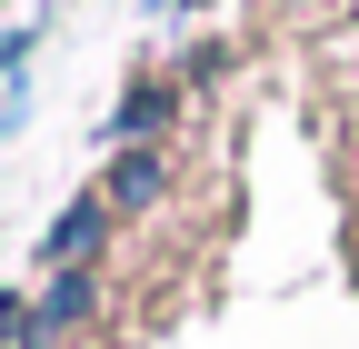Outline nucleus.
I'll return each mask as SVG.
<instances>
[{"label": "nucleus", "instance_id": "1", "mask_svg": "<svg viewBox=\"0 0 359 349\" xmlns=\"http://www.w3.org/2000/svg\"><path fill=\"white\" fill-rule=\"evenodd\" d=\"M90 310H100V270H60V280H50V299L30 310V329H20V339H30V349H60Z\"/></svg>", "mask_w": 359, "mask_h": 349}, {"label": "nucleus", "instance_id": "2", "mask_svg": "<svg viewBox=\"0 0 359 349\" xmlns=\"http://www.w3.org/2000/svg\"><path fill=\"white\" fill-rule=\"evenodd\" d=\"M160 190H170V160H160V150H120V160H110V190H100V200H110V210H150Z\"/></svg>", "mask_w": 359, "mask_h": 349}, {"label": "nucleus", "instance_id": "3", "mask_svg": "<svg viewBox=\"0 0 359 349\" xmlns=\"http://www.w3.org/2000/svg\"><path fill=\"white\" fill-rule=\"evenodd\" d=\"M100 230H110V200L90 190V200H70V220H60L50 240H40V259H60V270H80V249L100 240Z\"/></svg>", "mask_w": 359, "mask_h": 349}, {"label": "nucleus", "instance_id": "4", "mask_svg": "<svg viewBox=\"0 0 359 349\" xmlns=\"http://www.w3.org/2000/svg\"><path fill=\"white\" fill-rule=\"evenodd\" d=\"M180 110V90H160V80H140V90L120 100V120H110V140H130V150H150V130Z\"/></svg>", "mask_w": 359, "mask_h": 349}, {"label": "nucleus", "instance_id": "5", "mask_svg": "<svg viewBox=\"0 0 359 349\" xmlns=\"http://www.w3.org/2000/svg\"><path fill=\"white\" fill-rule=\"evenodd\" d=\"M11 329H30V310H20V289H0V339Z\"/></svg>", "mask_w": 359, "mask_h": 349}, {"label": "nucleus", "instance_id": "6", "mask_svg": "<svg viewBox=\"0 0 359 349\" xmlns=\"http://www.w3.org/2000/svg\"><path fill=\"white\" fill-rule=\"evenodd\" d=\"M20 50H30V30H0V70H11V60H20Z\"/></svg>", "mask_w": 359, "mask_h": 349}]
</instances>
